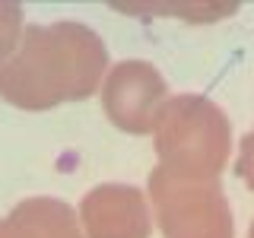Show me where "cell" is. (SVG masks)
Returning a JSON list of instances; mask_svg holds the SVG:
<instances>
[{"label":"cell","instance_id":"cell-1","mask_svg":"<svg viewBox=\"0 0 254 238\" xmlns=\"http://www.w3.org/2000/svg\"><path fill=\"white\" fill-rule=\"evenodd\" d=\"M108 76V48L83 22L26 26L10 58L0 60V95L26 111L83 102Z\"/></svg>","mask_w":254,"mask_h":238},{"label":"cell","instance_id":"cell-2","mask_svg":"<svg viewBox=\"0 0 254 238\" xmlns=\"http://www.w3.org/2000/svg\"><path fill=\"white\" fill-rule=\"evenodd\" d=\"M159 169L185 181H216L229 162L232 127L206 95H175L156 118Z\"/></svg>","mask_w":254,"mask_h":238},{"label":"cell","instance_id":"cell-3","mask_svg":"<svg viewBox=\"0 0 254 238\" xmlns=\"http://www.w3.org/2000/svg\"><path fill=\"white\" fill-rule=\"evenodd\" d=\"M149 197L165 238H232V210L216 181H185L156 169Z\"/></svg>","mask_w":254,"mask_h":238},{"label":"cell","instance_id":"cell-4","mask_svg":"<svg viewBox=\"0 0 254 238\" xmlns=\"http://www.w3.org/2000/svg\"><path fill=\"white\" fill-rule=\"evenodd\" d=\"M165 79L146 60H124L108 70L102 83V105L115 127L127 133H149L156 130L159 108L165 105Z\"/></svg>","mask_w":254,"mask_h":238},{"label":"cell","instance_id":"cell-5","mask_svg":"<svg viewBox=\"0 0 254 238\" xmlns=\"http://www.w3.org/2000/svg\"><path fill=\"white\" fill-rule=\"evenodd\" d=\"M79 222L89 238H149L146 197L130 184H102L83 197Z\"/></svg>","mask_w":254,"mask_h":238},{"label":"cell","instance_id":"cell-6","mask_svg":"<svg viewBox=\"0 0 254 238\" xmlns=\"http://www.w3.org/2000/svg\"><path fill=\"white\" fill-rule=\"evenodd\" d=\"M0 238H83L79 219L58 197H32L0 219Z\"/></svg>","mask_w":254,"mask_h":238},{"label":"cell","instance_id":"cell-7","mask_svg":"<svg viewBox=\"0 0 254 238\" xmlns=\"http://www.w3.org/2000/svg\"><path fill=\"white\" fill-rule=\"evenodd\" d=\"M115 10L121 13H143V16H181V19L190 22H216L232 16L238 6L235 3H153V6H143V3H115Z\"/></svg>","mask_w":254,"mask_h":238},{"label":"cell","instance_id":"cell-8","mask_svg":"<svg viewBox=\"0 0 254 238\" xmlns=\"http://www.w3.org/2000/svg\"><path fill=\"white\" fill-rule=\"evenodd\" d=\"M22 32H26L22 29V6L19 3H0V60L13 54Z\"/></svg>","mask_w":254,"mask_h":238},{"label":"cell","instance_id":"cell-9","mask_svg":"<svg viewBox=\"0 0 254 238\" xmlns=\"http://www.w3.org/2000/svg\"><path fill=\"white\" fill-rule=\"evenodd\" d=\"M235 172H238V178H242L245 184L254 190V127H251L248 133H245V140H242V149H238Z\"/></svg>","mask_w":254,"mask_h":238},{"label":"cell","instance_id":"cell-10","mask_svg":"<svg viewBox=\"0 0 254 238\" xmlns=\"http://www.w3.org/2000/svg\"><path fill=\"white\" fill-rule=\"evenodd\" d=\"M248 238H254V222H251V232H248Z\"/></svg>","mask_w":254,"mask_h":238}]
</instances>
